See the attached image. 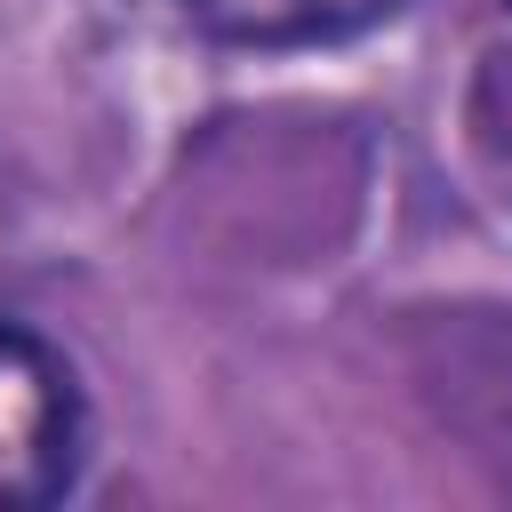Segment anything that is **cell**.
I'll return each mask as SVG.
<instances>
[{
    "instance_id": "6da1fadb",
    "label": "cell",
    "mask_w": 512,
    "mask_h": 512,
    "mask_svg": "<svg viewBox=\"0 0 512 512\" xmlns=\"http://www.w3.org/2000/svg\"><path fill=\"white\" fill-rule=\"evenodd\" d=\"M88 456V408L64 352L0 320V504H56Z\"/></svg>"
},
{
    "instance_id": "7a4b0ae2",
    "label": "cell",
    "mask_w": 512,
    "mask_h": 512,
    "mask_svg": "<svg viewBox=\"0 0 512 512\" xmlns=\"http://www.w3.org/2000/svg\"><path fill=\"white\" fill-rule=\"evenodd\" d=\"M184 8L224 48H320L384 24L400 0H184Z\"/></svg>"
},
{
    "instance_id": "3957f363",
    "label": "cell",
    "mask_w": 512,
    "mask_h": 512,
    "mask_svg": "<svg viewBox=\"0 0 512 512\" xmlns=\"http://www.w3.org/2000/svg\"><path fill=\"white\" fill-rule=\"evenodd\" d=\"M504 8H512V0H504Z\"/></svg>"
}]
</instances>
